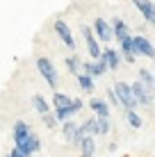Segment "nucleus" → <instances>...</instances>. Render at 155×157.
<instances>
[{
	"label": "nucleus",
	"instance_id": "6",
	"mask_svg": "<svg viewBox=\"0 0 155 157\" xmlns=\"http://www.w3.org/2000/svg\"><path fill=\"white\" fill-rule=\"evenodd\" d=\"M91 30H94L96 39H98L100 43H112V41H114V32H112V23H110V21L96 18L94 25H91Z\"/></svg>",
	"mask_w": 155,
	"mask_h": 157
},
{
	"label": "nucleus",
	"instance_id": "10",
	"mask_svg": "<svg viewBox=\"0 0 155 157\" xmlns=\"http://www.w3.org/2000/svg\"><path fill=\"white\" fill-rule=\"evenodd\" d=\"M30 132H32V125H30L28 121L18 118V121L14 123V128H12V139H14V146H16V148H18V146L30 137Z\"/></svg>",
	"mask_w": 155,
	"mask_h": 157
},
{
	"label": "nucleus",
	"instance_id": "22",
	"mask_svg": "<svg viewBox=\"0 0 155 157\" xmlns=\"http://www.w3.org/2000/svg\"><path fill=\"white\" fill-rule=\"evenodd\" d=\"M137 80H139L141 84H146L148 89H153V80H155V73L151 68H139V73H137Z\"/></svg>",
	"mask_w": 155,
	"mask_h": 157
},
{
	"label": "nucleus",
	"instance_id": "8",
	"mask_svg": "<svg viewBox=\"0 0 155 157\" xmlns=\"http://www.w3.org/2000/svg\"><path fill=\"white\" fill-rule=\"evenodd\" d=\"M52 28H55L57 36L62 39V43H64V46L68 48V50H76V46H78V43H76V36H73V32H71V28H68V23H66V21L57 18Z\"/></svg>",
	"mask_w": 155,
	"mask_h": 157
},
{
	"label": "nucleus",
	"instance_id": "30",
	"mask_svg": "<svg viewBox=\"0 0 155 157\" xmlns=\"http://www.w3.org/2000/svg\"><path fill=\"white\" fill-rule=\"evenodd\" d=\"M116 148H119V144H116V141H112V144L107 146V150H110V153H116Z\"/></svg>",
	"mask_w": 155,
	"mask_h": 157
},
{
	"label": "nucleus",
	"instance_id": "28",
	"mask_svg": "<svg viewBox=\"0 0 155 157\" xmlns=\"http://www.w3.org/2000/svg\"><path fill=\"white\" fill-rule=\"evenodd\" d=\"M71 109H73V114H80V112L84 109V100L82 98H73L71 100Z\"/></svg>",
	"mask_w": 155,
	"mask_h": 157
},
{
	"label": "nucleus",
	"instance_id": "9",
	"mask_svg": "<svg viewBox=\"0 0 155 157\" xmlns=\"http://www.w3.org/2000/svg\"><path fill=\"white\" fill-rule=\"evenodd\" d=\"M100 59L107 64L110 71H119L121 64H123V57H121L119 48H110V46H105V48H103V52H100Z\"/></svg>",
	"mask_w": 155,
	"mask_h": 157
},
{
	"label": "nucleus",
	"instance_id": "13",
	"mask_svg": "<svg viewBox=\"0 0 155 157\" xmlns=\"http://www.w3.org/2000/svg\"><path fill=\"white\" fill-rule=\"evenodd\" d=\"M110 23H112V32H114V41H121V39H126V36L132 34L130 25H128L123 18H112Z\"/></svg>",
	"mask_w": 155,
	"mask_h": 157
},
{
	"label": "nucleus",
	"instance_id": "11",
	"mask_svg": "<svg viewBox=\"0 0 155 157\" xmlns=\"http://www.w3.org/2000/svg\"><path fill=\"white\" fill-rule=\"evenodd\" d=\"M41 146H44V144H41L39 134H37L34 130H32V132H30V137H28L23 144L18 146V150H21V153H23L25 157H32L34 153H41Z\"/></svg>",
	"mask_w": 155,
	"mask_h": 157
},
{
	"label": "nucleus",
	"instance_id": "29",
	"mask_svg": "<svg viewBox=\"0 0 155 157\" xmlns=\"http://www.w3.org/2000/svg\"><path fill=\"white\" fill-rule=\"evenodd\" d=\"M9 157H25V155H23V153H21V150H18V148L14 146V148L9 150Z\"/></svg>",
	"mask_w": 155,
	"mask_h": 157
},
{
	"label": "nucleus",
	"instance_id": "17",
	"mask_svg": "<svg viewBox=\"0 0 155 157\" xmlns=\"http://www.w3.org/2000/svg\"><path fill=\"white\" fill-rule=\"evenodd\" d=\"M123 116H126V123H128L132 130H139V128L144 125V118H141V114H139L137 109H126Z\"/></svg>",
	"mask_w": 155,
	"mask_h": 157
},
{
	"label": "nucleus",
	"instance_id": "3",
	"mask_svg": "<svg viewBox=\"0 0 155 157\" xmlns=\"http://www.w3.org/2000/svg\"><path fill=\"white\" fill-rule=\"evenodd\" d=\"M80 32H82L84 36V43H87V55L91 59H100V52H103V46H100V41L96 39L91 25H80Z\"/></svg>",
	"mask_w": 155,
	"mask_h": 157
},
{
	"label": "nucleus",
	"instance_id": "19",
	"mask_svg": "<svg viewBox=\"0 0 155 157\" xmlns=\"http://www.w3.org/2000/svg\"><path fill=\"white\" fill-rule=\"evenodd\" d=\"M78 125H80V123H76L73 118H68V121H64V123H62V134H64V139H66L68 144H71V141H73V137H76Z\"/></svg>",
	"mask_w": 155,
	"mask_h": 157
},
{
	"label": "nucleus",
	"instance_id": "4",
	"mask_svg": "<svg viewBox=\"0 0 155 157\" xmlns=\"http://www.w3.org/2000/svg\"><path fill=\"white\" fill-rule=\"evenodd\" d=\"M132 50L137 57H146V59H153L155 55V46L146 34H132Z\"/></svg>",
	"mask_w": 155,
	"mask_h": 157
},
{
	"label": "nucleus",
	"instance_id": "1",
	"mask_svg": "<svg viewBox=\"0 0 155 157\" xmlns=\"http://www.w3.org/2000/svg\"><path fill=\"white\" fill-rule=\"evenodd\" d=\"M112 89H114L116 96H119L121 112H126V109H139V102H137L135 94H132L130 82H123V80H119V82H114V86H112Z\"/></svg>",
	"mask_w": 155,
	"mask_h": 157
},
{
	"label": "nucleus",
	"instance_id": "16",
	"mask_svg": "<svg viewBox=\"0 0 155 157\" xmlns=\"http://www.w3.org/2000/svg\"><path fill=\"white\" fill-rule=\"evenodd\" d=\"M76 80H78V86L84 91V94H94V89H96V78H91V75H87V73H78Z\"/></svg>",
	"mask_w": 155,
	"mask_h": 157
},
{
	"label": "nucleus",
	"instance_id": "32",
	"mask_svg": "<svg viewBox=\"0 0 155 157\" xmlns=\"http://www.w3.org/2000/svg\"><path fill=\"white\" fill-rule=\"evenodd\" d=\"M153 66H155V55H153ZM153 71H155V68H153Z\"/></svg>",
	"mask_w": 155,
	"mask_h": 157
},
{
	"label": "nucleus",
	"instance_id": "25",
	"mask_svg": "<svg viewBox=\"0 0 155 157\" xmlns=\"http://www.w3.org/2000/svg\"><path fill=\"white\" fill-rule=\"evenodd\" d=\"M82 128H84V132H87L89 137H98V123H96V116L82 121Z\"/></svg>",
	"mask_w": 155,
	"mask_h": 157
},
{
	"label": "nucleus",
	"instance_id": "31",
	"mask_svg": "<svg viewBox=\"0 0 155 157\" xmlns=\"http://www.w3.org/2000/svg\"><path fill=\"white\" fill-rule=\"evenodd\" d=\"M153 73H155V71H153ZM153 96H155V80H153Z\"/></svg>",
	"mask_w": 155,
	"mask_h": 157
},
{
	"label": "nucleus",
	"instance_id": "27",
	"mask_svg": "<svg viewBox=\"0 0 155 157\" xmlns=\"http://www.w3.org/2000/svg\"><path fill=\"white\" fill-rule=\"evenodd\" d=\"M105 96H107V102H110V107H116V109H121V102H119V96H116V91L112 89V86H110L107 91H105Z\"/></svg>",
	"mask_w": 155,
	"mask_h": 157
},
{
	"label": "nucleus",
	"instance_id": "7",
	"mask_svg": "<svg viewBox=\"0 0 155 157\" xmlns=\"http://www.w3.org/2000/svg\"><path fill=\"white\" fill-rule=\"evenodd\" d=\"M132 5H135V9L141 14L144 23L155 28V2L153 0H130Z\"/></svg>",
	"mask_w": 155,
	"mask_h": 157
},
{
	"label": "nucleus",
	"instance_id": "33",
	"mask_svg": "<svg viewBox=\"0 0 155 157\" xmlns=\"http://www.w3.org/2000/svg\"><path fill=\"white\" fill-rule=\"evenodd\" d=\"M5 157H9V153H7V155H5Z\"/></svg>",
	"mask_w": 155,
	"mask_h": 157
},
{
	"label": "nucleus",
	"instance_id": "2",
	"mask_svg": "<svg viewBox=\"0 0 155 157\" xmlns=\"http://www.w3.org/2000/svg\"><path fill=\"white\" fill-rule=\"evenodd\" d=\"M37 71H39V75L46 80V84L50 86V89H57V84H60V73H57L55 64H52L50 59L39 57L37 59Z\"/></svg>",
	"mask_w": 155,
	"mask_h": 157
},
{
	"label": "nucleus",
	"instance_id": "23",
	"mask_svg": "<svg viewBox=\"0 0 155 157\" xmlns=\"http://www.w3.org/2000/svg\"><path fill=\"white\" fill-rule=\"evenodd\" d=\"M96 123H98V137H105V134L112 132L110 116H96Z\"/></svg>",
	"mask_w": 155,
	"mask_h": 157
},
{
	"label": "nucleus",
	"instance_id": "18",
	"mask_svg": "<svg viewBox=\"0 0 155 157\" xmlns=\"http://www.w3.org/2000/svg\"><path fill=\"white\" fill-rule=\"evenodd\" d=\"M64 66H66V71L71 75H78V73H82V59L78 55H68L64 59Z\"/></svg>",
	"mask_w": 155,
	"mask_h": 157
},
{
	"label": "nucleus",
	"instance_id": "20",
	"mask_svg": "<svg viewBox=\"0 0 155 157\" xmlns=\"http://www.w3.org/2000/svg\"><path fill=\"white\" fill-rule=\"evenodd\" d=\"M32 107H34V112H37L39 116H41V114H46V112H50V102H48L44 96H39V94L32 96Z\"/></svg>",
	"mask_w": 155,
	"mask_h": 157
},
{
	"label": "nucleus",
	"instance_id": "12",
	"mask_svg": "<svg viewBox=\"0 0 155 157\" xmlns=\"http://www.w3.org/2000/svg\"><path fill=\"white\" fill-rule=\"evenodd\" d=\"M107 64L103 62V59H89V62H82V73L91 75V78H103L105 73H107Z\"/></svg>",
	"mask_w": 155,
	"mask_h": 157
},
{
	"label": "nucleus",
	"instance_id": "21",
	"mask_svg": "<svg viewBox=\"0 0 155 157\" xmlns=\"http://www.w3.org/2000/svg\"><path fill=\"white\" fill-rule=\"evenodd\" d=\"M50 100H52V105H55V109H57V107H71V100H73V96H68V94H62V91H55Z\"/></svg>",
	"mask_w": 155,
	"mask_h": 157
},
{
	"label": "nucleus",
	"instance_id": "14",
	"mask_svg": "<svg viewBox=\"0 0 155 157\" xmlns=\"http://www.w3.org/2000/svg\"><path fill=\"white\" fill-rule=\"evenodd\" d=\"M89 109L94 112V116H110L112 114V107L105 98H91L89 100Z\"/></svg>",
	"mask_w": 155,
	"mask_h": 157
},
{
	"label": "nucleus",
	"instance_id": "15",
	"mask_svg": "<svg viewBox=\"0 0 155 157\" xmlns=\"http://www.w3.org/2000/svg\"><path fill=\"white\" fill-rule=\"evenodd\" d=\"M78 150H80V157H94L96 155V137H89L87 134V137L80 141Z\"/></svg>",
	"mask_w": 155,
	"mask_h": 157
},
{
	"label": "nucleus",
	"instance_id": "5",
	"mask_svg": "<svg viewBox=\"0 0 155 157\" xmlns=\"http://www.w3.org/2000/svg\"><path fill=\"white\" fill-rule=\"evenodd\" d=\"M132 86V94H135L137 102H139V107H146V109H151L153 102H155V96H153V89H148L146 84H141L139 80H135V82H130Z\"/></svg>",
	"mask_w": 155,
	"mask_h": 157
},
{
	"label": "nucleus",
	"instance_id": "26",
	"mask_svg": "<svg viewBox=\"0 0 155 157\" xmlns=\"http://www.w3.org/2000/svg\"><path fill=\"white\" fill-rule=\"evenodd\" d=\"M41 123H44V125L48 128V130H55L57 125H60V121H57L55 118V112H46V114H41Z\"/></svg>",
	"mask_w": 155,
	"mask_h": 157
},
{
	"label": "nucleus",
	"instance_id": "24",
	"mask_svg": "<svg viewBox=\"0 0 155 157\" xmlns=\"http://www.w3.org/2000/svg\"><path fill=\"white\" fill-rule=\"evenodd\" d=\"M52 112H55V118L60 121V125H62L64 121H68V118H73V116H76L71 107H57V109H52Z\"/></svg>",
	"mask_w": 155,
	"mask_h": 157
}]
</instances>
